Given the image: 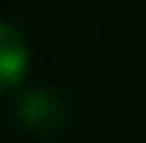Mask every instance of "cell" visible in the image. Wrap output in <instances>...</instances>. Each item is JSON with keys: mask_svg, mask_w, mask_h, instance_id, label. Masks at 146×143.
<instances>
[{"mask_svg": "<svg viewBox=\"0 0 146 143\" xmlns=\"http://www.w3.org/2000/svg\"><path fill=\"white\" fill-rule=\"evenodd\" d=\"M28 69V44L19 31L0 22V90L13 87Z\"/></svg>", "mask_w": 146, "mask_h": 143, "instance_id": "1", "label": "cell"}, {"mask_svg": "<svg viewBox=\"0 0 146 143\" xmlns=\"http://www.w3.org/2000/svg\"><path fill=\"white\" fill-rule=\"evenodd\" d=\"M19 118H22V124L31 128V131H40V134H53L59 131V124H62V106H59V100H53L50 93H44V90H34L28 93L22 103H19Z\"/></svg>", "mask_w": 146, "mask_h": 143, "instance_id": "2", "label": "cell"}]
</instances>
